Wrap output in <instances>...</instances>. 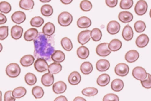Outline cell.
Returning a JSON list of instances; mask_svg holds the SVG:
<instances>
[{"mask_svg":"<svg viewBox=\"0 0 151 101\" xmlns=\"http://www.w3.org/2000/svg\"><path fill=\"white\" fill-rule=\"evenodd\" d=\"M34 55L36 58L50 60L51 56L55 51L54 39L52 36H46L42 32H38V36L34 40Z\"/></svg>","mask_w":151,"mask_h":101,"instance_id":"6da1fadb","label":"cell"},{"mask_svg":"<svg viewBox=\"0 0 151 101\" xmlns=\"http://www.w3.org/2000/svg\"><path fill=\"white\" fill-rule=\"evenodd\" d=\"M73 22V16L68 12L64 11L58 16V22L61 26H67Z\"/></svg>","mask_w":151,"mask_h":101,"instance_id":"7a4b0ae2","label":"cell"},{"mask_svg":"<svg viewBox=\"0 0 151 101\" xmlns=\"http://www.w3.org/2000/svg\"><path fill=\"white\" fill-rule=\"evenodd\" d=\"M6 74L10 78H16L21 73V68L16 63H9L5 69Z\"/></svg>","mask_w":151,"mask_h":101,"instance_id":"3957f363","label":"cell"},{"mask_svg":"<svg viewBox=\"0 0 151 101\" xmlns=\"http://www.w3.org/2000/svg\"><path fill=\"white\" fill-rule=\"evenodd\" d=\"M147 73L146 70L142 66H136L132 70L133 76L140 82L146 79Z\"/></svg>","mask_w":151,"mask_h":101,"instance_id":"277c9868","label":"cell"},{"mask_svg":"<svg viewBox=\"0 0 151 101\" xmlns=\"http://www.w3.org/2000/svg\"><path fill=\"white\" fill-rule=\"evenodd\" d=\"M111 51L109 48V43L103 42L99 44L96 48V53L100 56H107L111 53Z\"/></svg>","mask_w":151,"mask_h":101,"instance_id":"5b68a950","label":"cell"},{"mask_svg":"<svg viewBox=\"0 0 151 101\" xmlns=\"http://www.w3.org/2000/svg\"><path fill=\"white\" fill-rule=\"evenodd\" d=\"M147 4L145 0H139L135 5L134 12L137 15L142 16L147 12Z\"/></svg>","mask_w":151,"mask_h":101,"instance_id":"8992f818","label":"cell"},{"mask_svg":"<svg viewBox=\"0 0 151 101\" xmlns=\"http://www.w3.org/2000/svg\"><path fill=\"white\" fill-rule=\"evenodd\" d=\"M114 72L117 75L123 77L129 73V67L124 63H119L115 66Z\"/></svg>","mask_w":151,"mask_h":101,"instance_id":"52a82bcc","label":"cell"},{"mask_svg":"<svg viewBox=\"0 0 151 101\" xmlns=\"http://www.w3.org/2000/svg\"><path fill=\"white\" fill-rule=\"evenodd\" d=\"M48 65L46 60L38 58L34 62V68L38 72H43L48 70Z\"/></svg>","mask_w":151,"mask_h":101,"instance_id":"ba28073f","label":"cell"},{"mask_svg":"<svg viewBox=\"0 0 151 101\" xmlns=\"http://www.w3.org/2000/svg\"><path fill=\"white\" fill-rule=\"evenodd\" d=\"M120 30V25L116 21H110L107 25V31L110 35H116Z\"/></svg>","mask_w":151,"mask_h":101,"instance_id":"9c48e42d","label":"cell"},{"mask_svg":"<svg viewBox=\"0 0 151 101\" xmlns=\"http://www.w3.org/2000/svg\"><path fill=\"white\" fill-rule=\"evenodd\" d=\"M90 33L91 31L90 30H84L80 32L77 36L78 42L82 45L87 43L91 39Z\"/></svg>","mask_w":151,"mask_h":101,"instance_id":"30bf717a","label":"cell"},{"mask_svg":"<svg viewBox=\"0 0 151 101\" xmlns=\"http://www.w3.org/2000/svg\"><path fill=\"white\" fill-rule=\"evenodd\" d=\"M11 19L14 23L21 24L25 21L26 15L24 12L18 11L12 14L11 15Z\"/></svg>","mask_w":151,"mask_h":101,"instance_id":"8fae6325","label":"cell"},{"mask_svg":"<svg viewBox=\"0 0 151 101\" xmlns=\"http://www.w3.org/2000/svg\"><path fill=\"white\" fill-rule=\"evenodd\" d=\"M38 31L35 28H29L27 30L24 34V38L26 41L30 42L34 41L38 36Z\"/></svg>","mask_w":151,"mask_h":101,"instance_id":"7c38bea8","label":"cell"},{"mask_svg":"<svg viewBox=\"0 0 151 101\" xmlns=\"http://www.w3.org/2000/svg\"><path fill=\"white\" fill-rule=\"evenodd\" d=\"M42 84L46 87H48L53 85L54 82V77L53 74L49 72L44 74L41 79Z\"/></svg>","mask_w":151,"mask_h":101,"instance_id":"4fadbf2b","label":"cell"},{"mask_svg":"<svg viewBox=\"0 0 151 101\" xmlns=\"http://www.w3.org/2000/svg\"><path fill=\"white\" fill-rule=\"evenodd\" d=\"M139 58V53L136 50H130L126 52L124 56L125 60L129 63L136 62Z\"/></svg>","mask_w":151,"mask_h":101,"instance_id":"5bb4252c","label":"cell"},{"mask_svg":"<svg viewBox=\"0 0 151 101\" xmlns=\"http://www.w3.org/2000/svg\"><path fill=\"white\" fill-rule=\"evenodd\" d=\"M81 80V77L80 74L77 71L72 72L68 76V81L69 83L71 85H78Z\"/></svg>","mask_w":151,"mask_h":101,"instance_id":"9a60e30c","label":"cell"},{"mask_svg":"<svg viewBox=\"0 0 151 101\" xmlns=\"http://www.w3.org/2000/svg\"><path fill=\"white\" fill-rule=\"evenodd\" d=\"M23 33V28L19 25H14L11 29V36L15 39L18 40L20 39Z\"/></svg>","mask_w":151,"mask_h":101,"instance_id":"2e32d148","label":"cell"},{"mask_svg":"<svg viewBox=\"0 0 151 101\" xmlns=\"http://www.w3.org/2000/svg\"><path fill=\"white\" fill-rule=\"evenodd\" d=\"M149 42V38L146 34H141L137 36L136 39V45L137 47L142 48L147 45Z\"/></svg>","mask_w":151,"mask_h":101,"instance_id":"e0dca14e","label":"cell"},{"mask_svg":"<svg viewBox=\"0 0 151 101\" xmlns=\"http://www.w3.org/2000/svg\"><path fill=\"white\" fill-rule=\"evenodd\" d=\"M118 18L123 23H129L133 20V15L129 11H122L119 14Z\"/></svg>","mask_w":151,"mask_h":101,"instance_id":"ac0fdd59","label":"cell"},{"mask_svg":"<svg viewBox=\"0 0 151 101\" xmlns=\"http://www.w3.org/2000/svg\"><path fill=\"white\" fill-rule=\"evenodd\" d=\"M67 89V85L63 81H58L53 84L52 90L56 94H60L65 92Z\"/></svg>","mask_w":151,"mask_h":101,"instance_id":"d6986e66","label":"cell"},{"mask_svg":"<svg viewBox=\"0 0 151 101\" xmlns=\"http://www.w3.org/2000/svg\"><path fill=\"white\" fill-rule=\"evenodd\" d=\"M110 62L106 59H100L96 63V67L98 71L104 72L110 68Z\"/></svg>","mask_w":151,"mask_h":101,"instance_id":"ffe728a7","label":"cell"},{"mask_svg":"<svg viewBox=\"0 0 151 101\" xmlns=\"http://www.w3.org/2000/svg\"><path fill=\"white\" fill-rule=\"evenodd\" d=\"M122 35L123 38L126 41H129L132 39L133 37V31L132 27L129 25H126L122 31Z\"/></svg>","mask_w":151,"mask_h":101,"instance_id":"44dd1931","label":"cell"},{"mask_svg":"<svg viewBox=\"0 0 151 101\" xmlns=\"http://www.w3.org/2000/svg\"><path fill=\"white\" fill-rule=\"evenodd\" d=\"M55 30V28L54 25L52 23L48 22L47 23H45L44 26L42 27V32L46 36H51L54 33Z\"/></svg>","mask_w":151,"mask_h":101,"instance_id":"7402d4cb","label":"cell"},{"mask_svg":"<svg viewBox=\"0 0 151 101\" xmlns=\"http://www.w3.org/2000/svg\"><path fill=\"white\" fill-rule=\"evenodd\" d=\"M35 58L32 55H26L20 59V63L22 66L28 67L31 66L34 62Z\"/></svg>","mask_w":151,"mask_h":101,"instance_id":"603a6c76","label":"cell"},{"mask_svg":"<svg viewBox=\"0 0 151 101\" xmlns=\"http://www.w3.org/2000/svg\"><path fill=\"white\" fill-rule=\"evenodd\" d=\"M77 25L80 28H87L91 26V21L87 16H81L78 19Z\"/></svg>","mask_w":151,"mask_h":101,"instance_id":"cb8c5ba5","label":"cell"},{"mask_svg":"<svg viewBox=\"0 0 151 101\" xmlns=\"http://www.w3.org/2000/svg\"><path fill=\"white\" fill-rule=\"evenodd\" d=\"M65 54L64 53L60 50L55 51L52 54L51 56V59L54 62L57 63H61L65 60Z\"/></svg>","mask_w":151,"mask_h":101,"instance_id":"d4e9b609","label":"cell"},{"mask_svg":"<svg viewBox=\"0 0 151 101\" xmlns=\"http://www.w3.org/2000/svg\"><path fill=\"white\" fill-rule=\"evenodd\" d=\"M110 80V76L107 73H103L100 75L97 79V83L100 86H105L107 85Z\"/></svg>","mask_w":151,"mask_h":101,"instance_id":"484cf974","label":"cell"},{"mask_svg":"<svg viewBox=\"0 0 151 101\" xmlns=\"http://www.w3.org/2000/svg\"><path fill=\"white\" fill-rule=\"evenodd\" d=\"M90 54V52L88 49L85 46H80L77 50V55L78 57L81 59H87Z\"/></svg>","mask_w":151,"mask_h":101,"instance_id":"4316f807","label":"cell"},{"mask_svg":"<svg viewBox=\"0 0 151 101\" xmlns=\"http://www.w3.org/2000/svg\"><path fill=\"white\" fill-rule=\"evenodd\" d=\"M122 46V43L118 39H113L109 43V48L113 52L118 51L121 49Z\"/></svg>","mask_w":151,"mask_h":101,"instance_id":"83f0119b","label":"cell"},{"mask_svg":"<svg viewBox=\"0 0 151 101\" xmlns=\"http://www.w3.org/2000/svg\"><path fill=\"white\" fill-rule=\"evenodd\" d=\"M124 87V83L120 79H114L111 83V88L114 92H120Z\"/></svg>","mask_w":151,"mask_h":101,"instance_id":"f1b7e54d","label":"cell"},{"mask_svg":"<svg viewBox=\"0 0 151 101\" xmlns=\"http://www.w3.org/2000/svg\"><path fill=\"white\" fill-rule=\"evenodd\" d=\"M27 93V90L25 87L19 86L18 87L15 88L12 91V96L16 99H19L22 97H24Z\"/></svg>","mask_w":151,"mask_h":101,"instance_id":"f546056e","label":"cell"},{"mask_svg":"<svg viewBox=\"0 0 151 101\" xmlns=\"http://www.w3.org/2000/svg\"><path fill=\"white\" fill-rule=\"evenodd\" d=\"M62 70V66L60 63L53 62L48 65V71L51 74H57Z\"/></svg>","mask_w":151,"mask_h":101,"instance_id":"4dcf8cb0","label":"cell"},{"mask_svg":"<svg viewBox=\"0 0 151 101\" xmlns=\"http://www.w3.org/2000/svg\"><path fill=\"white\" fill-rule=\"evenodd\" d=\"M93 69L92 64L90 62H84L80 66V70L84 75L90 74Z\"/></svg>","mask_w":151,"mask_h":101,"instance_id":"1f68e13d","label":"cell"},{"mask_svg":"<svg viewBox=\"0 0 151 101\" xmlns=\"http://www.w3.org/2000/svg\"><path fill=\"white\" fill-rule=\"evenodd\" d=\"M19 6L22 9L31 10L34 6V2L33 0H20Z\"/></svg>","mask_w":151,"mask_h":101,"instance_id":"d6a6232c","label":"cell"},{"mask_svg":"<svg viewBox=\"0 0 151 101\" xmlns=\"http://www.w3.org/2000/svg\"><path fill=\"white\" fill-rule=\"evenodd\" d=\"M61 45L63 48L66 51H71L73 49V43L70 39L67 37H64L61 40Z\"/></svg>","mask_w":151,"mask_h":101,"instance_id":"836d02e7","label":"cell"},{"mask_svg":"<svg viewBox=\"0 0 151 101\" xmlns=\"http://www.w3.org/2000/svg\"><path fill=\"white\" fill-rule=\"evenodd\" d=\"M90 36L93 41L98 42L101 39L102 32H101V30L99 28H93L91 31Z\"/></svg>","mask_w":151,"mask_h":101,"instance_id":"e575fe53","label":"cell"},{"mask_svg":"<svg viewBox=\"0 0 151 101\" xmlns=\"http://www.w3.org/2000/svg\"><path fill=\"white\" fill-rule=\"evenodd\" d=\"M41 14L46 17L50 16L53 14V8L49 4L43 5L41 8Z\"/></svg>","mask_w":151,"mask_h":101,"instance_id":"d590c367","label":"cell"},{"mask_svg":"<svg viewBox=\"0 0 151 101\" xmlns=\"http://www.w3.org/2000/svg\"><path fill=\"white\" fill-rule=\"evenodd\" d=\"M81 93L88 97H91L96 95L98 93V90L97 88L93 87H88L84 88L81 90Z\"/></svg>","mask_w":151,"mask_h":101,"instance_id":"8d00e7d4","label":"cell"},{"mask_svg":"<svg viewBox=\"0 0 151 101\" xmlns=\"http://www.w3.org/2000/svg\"><path fill=\"white\" fill-rule=\"evenodd\" d=\"M25 81L27 84L29 86H32L35 85L37 82V77L32 73L28 72L25 75Z\"/></svg>","mask_w":151,"mask_h":101,"instance_id":"74e56055","label":"cell"},{"mask_svg":"<svg viewBox=\"0 0 151 101\" xmlns=\"http://www.w3.org/2000/svg\"><path fill=\"white\" fill-rule=\"evenodd\" d=\"M32 94L35 99H41L44 96V92L41 87L36 86L32 89Z\"/></svg>","mask_w":151,"mask_h":101,"instance_id":"f35d334b","label":"cell"},{"mask_svg":"<svg viewBox=\"0 0 151 101\" xmlns=\"http://www.w3.org/2000/svg\"><path fill=\"white\" fill-rule=\"evenodd\" d=\"M44 19L41 16H35L30 21V24L33 27H40L44 23Z\"/></svg>","mask_w":151,"mask_h":101,"instance_id":"ab89813d","label":"cell"},{"mask_svg":"<svg viewBox=\"0 0 151 101\" xmlns=\"http://www.w3.org/2000/svg\"><path fill=\"white\" fill-rule=\"evenodd\" d=\"M93 7L92 4L88 0H83L80 4V9L84 12L90 11Z\"/></svg>","mask_w":151,"mask_h":101,"instance_id":"60d3db41","label":"cell"},{"mask_svg":"<svg viewBox=\"0 0 151 101\" xmlns=\"http://www.w3.org/2000/svg\"><path fill=\"white\" fill-rule=\"evenodd\" d=\"M134 28L135 31L137 33L143 32L146 29V24L142 21H137L134 24Z\"/></svg>","mask_w":151,"mask_h":101,"instance_id":"b9f144b4","label":"cell"},{"mask_svg":"<svg viewBox=\"0 0 151 101\" xmlns=\"http://www.w3.org/2000/svg\"><path fill=\"white\" fill-rule=\"evenodd\" d=\"M11 11V6L9 3L6 1L0 2V12L4 14H8Z\"/></svg>","mask_w":151,"mask_h":101,"instance_id":"7bdbcfd3","label":"cell"},{"mask_svg":"<svg viewBox=\"0 0 151 101\" xmlns=\"http://www.w3.org/2000/svg\"><path fill=\"white\" fill-rule=\"evenodd\" d=\"M133 5V0H121L120 2V7L122 9H129Z\"/></svg>","mask_w":151,"mask_h":101,"instance_id":"ee69618b","label":"cell"},{"mask_svg":"<svg viewBox=\"0 0 151 101\" xmlns=\"http://www.w3.org/2000/svg\"><path fill=\"white\" fill-rule=\"evenodd\" d=\"M8 36V26H0V40H4Z\"/></svg>","mask_w":151,"mask_h":101,"instance_id":"f6af8a7d","label":"cell"},{"mask_svg":"<svg viewBox=\"0 0 151 101\" xmlns=\"http://www.w3.org/2000/svg\"><path fill=\"white\" fill-rule=\"evenodd\" d=\"M103 101H119V98L116 94L108 93L103 97Z\"/></svg>","mask_w":151,"mask_h":101,"instance_id":"bcb514c9","label":"cell"},{"mask_svg":"<svg viewBox=\"0 0 151 101\" xmlns=\"http://www.w3.org/2000/svg\"><path fill=\"white\" fill-rule=\"evenodd\" d=\"M141 84L144 88L150 89L151 88V75L147 73V78L143 81H141Z\"/></svg>","mask_w":151,"mask_h":101,"instance_id":"7dc6e473","label":"cell"},{"mask_svg":"<svg viewBox=\"0 0 151 101\" xmlns=\"http://www.w3.org/2000/svg\"><path fill=\"white\" fill-rule=\"evenodd\" d=\"M4 101H15V98L12 96L11 90H8L5 93Z\"/></svg>","mask_w":151,"mask_h":101,"instance_id":"c3c4849f","label":"cell"},{"mask_svg":"<svg viewBox=\"0 0 151 101\" xmlns=\"http://www.w3.org/2000/svg\"><path fill=\"white\" fill-rule=\"evenodd\" d=\"M106 4L110 8L115 7L118 2V0H105Z\"/></svg>","mask_w":151,"mask_h":101,"instance_id":"681fc988","label":"cell"},{"mask_svg":"<svg viewBox=\"0 0 151 101\" xmlns=\"http://www.w3.org/2000/svg\"><path fill=\"white\" fill-rule=\"evenodd\" d=\"M6 21H7V18L6 16L2 13H0V25L5 23Z\"/></svg>","mask_w":151,"mask_h":101,"instance_id":"f907efd6","label":"cell"},{"mask_svg":"<svg viewBox=\"0 0 151 101\" xmlns=\"http://www.w3.org/2000/svg\"><path fill=\"white\" fill-rule=\"evenodd\" d=\"M54 101H68V100L65 96H60L58 97H57Z\"/></svg>","mask_w":151,"mask_h":101,"instance_id":"816d5d0a","label":"cell"},{"mask_svg":"<svg viewBox=\"0 0 151 101\" xmlns=\"http://www.w3.org/2000/svg\"><path fill=\"white\" fill-rule=\"evenodd\" d=\"M73 101H87V100L80 96H77L74 99Z\"/></svg>","mask_w":151,"mask_h":101,"instance_id":"f5cc1de1","label":"cell"},{"mask_svg":"<svg viewBox=\"0 0 151 101\" xmlns=\"http://www.w3.org/2000/svg\"><path fill=\"white\" fill-rule=\"evenodd\" d=\"M60 1L63 4H65V5H68V4H70L72 2L73 0H60Z\"/></svg>","mask_w":151,"mask_h":101,"instance_id":"db71d44e","label":"cell"},{"mask_svg":"<svg viewBox=\"0 0 151 101\" xmlns=\"http://www.w3.org/2000/svg\"><path fill=\"white\" fill-rule=\"evenodd\" d=\"M41 2L42 3H47V2H50L51 0H40Z\"/></svg>","mask_w":151,"mask_h":101,"instance_id":"11a10c76","label":"cell"},{"mask_svg":"<svg viewBox=\"0 0 151 101\" xmlns=\"http://www.w3.org/2000/svg\"><path fill=\"white\" fill-rule=\"evenodd\" d=\"M2 49H3V46H2V45L0 43V52L2 51Z\"/></svg>","mask_w":151,"mask_h":101,"instance_id":"9f6ffc18","label":"cell"},{"mask_svg":"<svg viewBox=\"0 0 151 101\" xmlns=\"http://www.w3.org/2000/svg\"><path fill=\"white\" fill-rule=\"evenodd\" d=\"M0 101H2V92L0 91Z\"/></svg>","mask_w":151,"mask_h":101,"instance_id":"6f0895ef","label":"cell"},{"mask_svg":"<svg viewBox=\"0 0 151 101\" xmlns=\"http://www.w3.org/2000/svg\"><path fill=\"white\" fill-rule=\"evenodd\" d=\"M149 16H150V17L151 18V9H150V12H149Z\"/></svg>","mask_w":151,"mask_h":101,"instance_id":"680465c9","label":"cell"}]
</instances>
